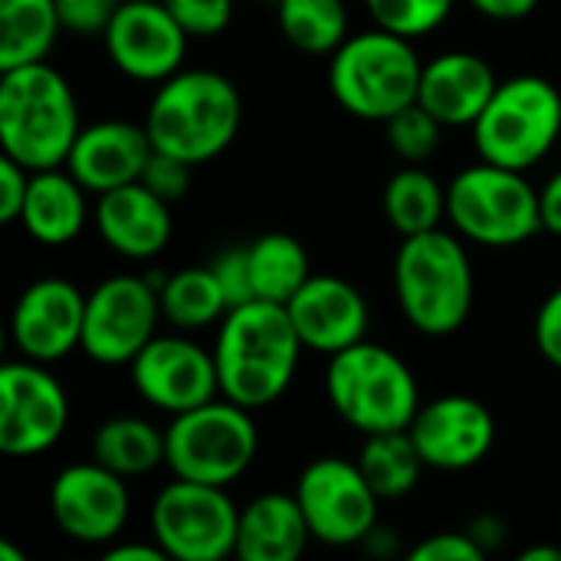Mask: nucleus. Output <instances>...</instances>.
Segmentation results:
<instances>
[{
    "label": "nucleus",
    "instance_id": "obj_39",
    "mask_svg": "<svg viewBox=\"0 0 561 561\" xmlns=\"http://www.w3.org/2000/svg\"><path fill=\"white\" fill-rule=\"evenodd\" d=\"M30 174L33 171H26L13 158L0 154V220L3 224H20L26 191H30Z\"/></svg>",
    "mask_w": 561,
    "mask_h": 561
},
{
    "label": "nucleus",
    "instance_id": "obj_44",
    "mask_svg": "<svg viewBox=\"0 0 561 561\" xmlns=\"http://www.w3.org/2000/svg\"><path fill=\"white\" fill-rule=\"evenodd\" d=\"M513 561H561V546H529L526 552H519Z\"/></svg>",
    "mask_w": 561,
    "mask_h": 561
},
{
    "label": "nucleus",
    "instance_id": "obj_40",
    "mask_svg": "<svg viewBox=\"0 0 561 561\" xmlns=\"http://www.w3.org/2000/svg\"><path fill=\"white\" fill-rule=\"evenodd\" d=\"M536 348L552 368L561 371V286L546 296L536 312Z\"/></svg>",
    "mask_w": 561,
    "mask_h": 561
},
{
    "label": "nucleus",
    "instance_id": "obj_43",
    "mask_svg": "<svg viewBox=\"0 0 561 561\" xmlns=\"http://www.w3.org/2000/svg\"><path fill=\"white\" fill-rule=\"evenodd\" d=\"M95 561H174L168 552H161L154 542H118L108 546Z\"/></svg>",
    "mask_w": 561,
    "mask_h": 561
},
{
    "label": "nucleus",
    "instance_id": "obj_46",
    "mask_svg": "<svg viewBox=\"0 0 561 561\" xmlns=\"http://www.w3.org/2000/svg\"><path fill=\"white\" fill-rule=\"evenodd\" d=\"M118 3H131V0H118Z\"/></svg>",
    "mask_w": 561,
    "mask_h": 561
},
{
    "label": "nucleus",
    "instance_id": "obj_19",
    "mask_svg": "<svg viewBox=\"0 0 561 561\" xmlns=\"http://www.w3.org/2000/svg\"><path fill=\"white\" fill-rule=\"evenodd\" d=\"M306 352L339 355L365 342L371 312L365 296L342 276H312L286 306Z\"/></svg>",
    "mask_w": 561,
    "mask_h": 561
},
{
    "label": "nucleus",
    "instance_id": "obj_24",
    "mask_svg": "<svg viewBox=\"0 0 561 561\" xmlns=\"http://www.w3.org/2000/svg\"><path fill=\"white\" fill-rule=\"evenodd\" d=\"M85 194L89 191L66 168L33 171L20 227L43 247H66L85 230L92 214Z\"/></svg>",
    "mask_w": 561,
    "mask_h": 561
},
{
    "label": "nucleus",
    "instance_id": "obj_20",
    "mask_svg": "<svg viewBox=\"0 0 561 561\" xmlns=\"http://www.w3.org/2000/svg\"><path fill=\"white\" fill-rule=\"evenodd\" d=\"M154 154V145L145 131V125L125 122V118H105L82 125L69 158L66 171L95 197L138 184L148 161Z\"/></svg>",
    "mask_w": 561,
    "mask_h": 561
},
{
    "label": "nucleus",
    "instance_id": "obj_32",
    "mask_svg": "<svg viewBox=\"0 0 561 561\" xmlns=\"http://www.w3.org/2000/svg\"><path fill=\"white\" fill-rule=\"evenodd\" d=\"M365 3L375 26L404 39H417L444 26L457 0H365Z\"/></svg>",
    "mask_w": 561,
    "mask_h": 561
},
{
    "label": "nucleus",
    "instance_id": "obj_21",
    "mask_svg": "<svg viewBox=\"0 0 561 561\" xmlns=\"http://www.w3.org/2000/svg\"><path fill=\"white\" fill-rule=\"evenodd\" d=\"M92 224L108 250L125 260H154L171 243V210L141 181L95 197Z\"/></svg>",
    "mask_w": 561,
    "mask_h": 561
},
{
    "label": "nucleus",
    "instance_id": "obj_14",
    "mask_svg": "<svg viewBox=\"0 0 561 561\" xmlns=\"http://www.w3.org/2000/svg\"><path fill=\"white\" fill-rule=\"evenodd\" d=\"M49 516L59 533L79 546H112L131 516L128 480L92 457L62 467L49 483Z\"/></svg>",
    "mask_w": 561,
    "mask_h": 561
},
{
    "label": "nucleus",
    "instance_id": "obj_6",
    "mask_svg": "<svg viewBox=\"0 0 561 561\" xmlns=\"http://www.w3.org/2000/svg\"><path fill=\"white\" fill-rule=\"evenodd\" d=\"M381 26L348 36L329 59V89L335 102L365 122H388L421 95L424 62L411 46Z\"/></svg>",
    "mask_w": 561,
    "mask_h": 561
},
{
    "label": "nucleus",
    "instance_id": "obj_26",
    "mask_svg": "<svg viewBox=\"0 0 561 561\" xmlns=\"http://www.w3.org/2000/svg\"><path fill=\"white\" fill-rule=\"evenodd\" d=\"M59 33L56 0H0V72L46 62Z\"/></svg>",
    "mask_w": 561,
    "mask_h": 561
},
{
    "label": "nucleus",
    "instance_id": "obj_31",
    "mask_svg": "<svg viewBox=\"0 0 561 561\" xmlns=\"http://www.w3.org/2000/svg\"><path fill=\"white\" fill-rule=\"evenodd\" d=\"M279 33L309 56H332L348 39L345 0H276Z\"/></svg>",
    "mask_w": 561,
    "mask_h": 561
},
{
    "label": "nucleus",
    "instance_id": "obj_11",
    "mask_svg": "<svg viewBox=\"0 0 561 561\" xmlns=\"http://www.w3.org/2000/svg\"><path fill=\"white\" fill-rule=\"evenodd\" d=\"M164 276H108L92 293H85V325L82 352L89 362L118 368L131 365L145 345L158 335L161 316V286Z\"/></svg>",
    "mask_w": 561,
    "mask_h": 561
},
{
    "label": "nucleus",
    "instance_id": "obj_34",
    "mask_svg": "<svg viewBox=\"0 0 561 561\" xmlns=\"http://www.w3.org/2000/svg\"><path fill=\"white\" fill-rule=\"evenodd\" d=\"M187 36H217L233 20V0H161Z\"/></svg>",
    "mask_w": 561,
    "mask_h": 561
},
{
    "label": "nucleus",
    "instance_id": "obj_36",
    "mask_svg": "<svg viewBox=\"0 0 561 561\" xmlns=\"http://www.w3.org/2000/svg\"><path fill=\"white\" fill-rule=\"evenodd\" d=\"M224 296H227V306L237 309V306H247V302H256V293H253V276H250V260H247V247H230L224 250L214 263H210Z\"/></svg>",
    "mask_w": 561,
    "mask_h": 561
},
{
    "label": "nucleus",
    "instance_id": "obj_16",
    "mask_svg": "<svg viewBox=\"0 0 561 561\" xmlns=\"http://www.w3.org/2000/svg\"><path fill=\"white\" fill-rule=\"evenodd\" d=\"M82 325L85 293L62 276H46L20 293L10 312V342L20 358L56 365L82 348Z\"/></svg>",
    "mask_w": 561,
    "mask_h": 561
},
{
    "label": "nucleus",
    "instance_id": "obj_41",
    "mask_svg": "<svg viewBox=\"0 0 561 561\" xmlns=\"http://www.w3.org/2000/svg\"><path fill=\"white\" fill-rule=\"evenodd\" d=\"M477 13L490 16V20H503V23H513V20H526L539 0H467Z\"/></svg>",
    "mask_w": 561,
    "mask_h": 561
},
{
    "label": "nucleus",
    "instance_id": "obj_25",
    "mask_svg": "<svg viewBox=\"0 0 561 561\" xmlns=\"http://www.w3.org/2000/svg\"><path fill=\"white\" fill-rule=\"evenodd\" d=\"M92 460L122 480H138L164 467V431L145 417H108L92 434Z\"/></svg>",
    "mask_w": 561,
    "mask_h": 561
},
{
    "label": "nucleus",
    "instance_id": "obj_3",
    "mask_svg": "<svg viewBox=\"0 0 561 561\" xmlns=\"http://www.w3.org/2000/svg\"><path fill=\"white\" fill-rule=\"evenodd\" d=\"M76 92L49 62H30L0 76V148L26 171L66 168L79 138Z\"/></svg>",
    "mask_w": 561,
    "mask_h": 561
},
{
    "label": "nucleus",
    "instance_id": "obj_38",
    "mask_svg": "<svg viewBox=\"0 0 561 561\" xmlns=\"http://www.w3.org/2000/svg\"><path fill=\"white\" fill-rule=\"evenodd\" d=\"M141 184L148 191H154L168 204L171 201H181L187 194V187H191V164H184V161H178L171 154L154 151L151 161H148V168H145V174H141Z\"/></svg>",
    "mask_w": 561,
    "mask_h": 561
},
{
    "label": "nucleus",
    "instance_id": "obj_2",
    "mask_svg": "<svg viewBox=\"0 0 561 561\" xmlns=\"http://www.w3.org/2000/svg\"><path fill=\"white\" fill-rule=\"evenodd\" d=\"M240 122L243 99L224 72L181 69L158 82L141 125L154 151L197 168L220 158L233 145Z\"/></svg>",
    "mask_w": 561,
    "mask_h": 561
},
{
    "label": "nucleus",
    "instance_id": "obj_48",
    "mask_svg": "<svg viewBox=\"0 0 561 561\" xmlns=\"http://www.w3.org/2000/svg\"><path fill=\"white\" fill-rule=\"evenodd\" d=\"M227 561H233V559H227Z\"/></svg>",
    "mask_w": 561,
    "mask_h": 561
},
{
    "label": "nucleus",
    "instance_id": "obj_10",
    "mask_svg": "<svg viewBox=\"0 0 561 561\" xmlns=\"http://www.w3.org/2000/svg\"><path fill=\"white\" fill-rule=\"evenodd\" d=\"M148 523L151 542L174 561H227L237 549L240 506L224 486L171 480L158 490Z\"/></svg>",
    "mask_w": 561,
    "mask_h": 561
},
{
    "label": "nucleus",
    "instance_id": "obj_5",
    "mask_svg": "<svg viewBox=\"0 0 561 561\" xmlns=\"http://www.w3.org/2000/svg\"><path fill=\"white\" fill-rule=\"evenodd\" d=\"M325 398L332 411L365 437L408 431L421 411V388L411 365L368 339L329 358Z\"/></svg>",
    "mask_w": 561,
    "mask_h": 561
},
{
    "label": "nucleus",
    "instance_id": "obj_45",
    "mask_svg": "<svg viewBox=\"0 0 561 561\" xmlns=\"http://www.w3.org/2000/svg\"><path fill=\"white\" fill-rule=\"evenodd\" d=\"M0 561H33L26 556V549H20L13 539H3L0 542Z\"/></svg>",
    "mask_w": 561,
    "mask_h": 561
},
{
    "label": "nucleus",
    "instance_id": "obj_9",
    "mask_svg": "<svg viewBox=\"0 0 561 561\" xmlns=\"http://www.w3.org/2000/svg\"><path fill=\"white\" fill-rule=\"evenodd\" d=\"M447 220L470 243L510 250L542 230L539 191L523 171L477 161L447 184Z\"/></svg>",
    "mask_w": 561,
    "mask_h": 561
},
{
    "label": "nucleus",
    "instance_id": "obj_22",
    "mask_svg": "<svg viewBox=\"0 0 561 561\" xmlns=\"http://www.w3.org/2000/svg\"><path fill=\"white\" fill-rule=\"evenodd\" d=\"M496 85L500 79L483 56L467 49H450L424 62L417 102L444 128H463L483 115Z\"/></svg>",
    "mask_w": 561,
    "mask_h": 561
},
{
    "label": "nucleus",
    "instance_id": "obj_17",
    "mask_svg": "<svg viewBox=\"0 0 561 561\" xmlns=\"http://www.w3.org/2000/svg\"><path fill=\"white\" fill-rule=\"evenodd\" d=\"M105 53L112 66L135 82H164L184 69L187 33L168 13L161 0L118 3L108 30Z\"/></svg>",
    "mask_w": 561,
    "mask_h": 561
},
{
    "label": "nucleus",
    "instance_id": "obj_28",
    "mask_svg": "<svg viewBox=\"0 0 561 561\" xmlns=\"http://www.w3.org/2000/svg\"><path fill=\"white\" fill-rule=\"evenodd\" d=\"M253 293L260 302L289 306V299L312 279L306 247L289 233H263L247 243Z\"/></svg>",
    "mask_w": 561,
    "mask_h": 561
},
{
    "label": "nucleus",
    "instance_id": "obj_15",
    "mask_svg": "<svg viewBox=\"0 0 561 561\" xmlns=\"http://www.w3.org/2000/svg\"><path fill=\"white\" fill-rule=\"evenodd\" d=\"M128 371L141 401L168 417L187 414L220 398L214 352L187 335H154L128 365Z\"/></svg>",
    "mask_w": 561,
    "mask_h": 561
},
{
    "label": "nucleus",
    "instance_id": "obj_23",
    "mask_svg": "<svg viewBox=\"0 0 561 561\" xmlns=\"http://www.w3.org/2000/svg\"><path fill=\"white\" fill-rule=\"evenodd\" d=\"M312 542L293 493H263L240 506L233 561H302Z\"/></svg>",
    "mask_w": 561,
    "mask_h": 561
},
{
    "label": "nucleus",
    "instance_id": "obj_47",
    "mask_svg": "<svg viewBox=\"0 0 561 561\" xmlns=\"http://www.w3.org/2000/svg\"><path fill=\"white\" fill-rule=\"evenodd\" d=\"M66 561H79V559H66Z\"/></svg>",
    "mask_w": 561,
    "mask_h": 561
},
{
    "label": "nucleus",
    "instance_id": "obj_13",
    "mask_svg": "<svg viewBox=\"0 0 561 561\" xmlns=\"http://www.w3.org/2000/svg\"><path fill=\"white\" fill-rule=\"evenodd\" d=\"M69 427V398L49 365L7 362L0 368V450L30 460L53 450Z\"/></svg>",
    "mask_w": 561,
    "mask_h": 561
},
{
    "label": "nucleus",
    "instance_id": "obj_12",
    "mask_svg": "<svg viewBox=\"0 0 561 561\" xmlns=\"http://www.w3.org/2000/svg\"><path fill=\"white\" fill-rule=\"evenodd\" d=\"M293 496L309 523L312 542L348 549V546H362L378 529L381 500L355 460H342V457L312 460L299 473Z\"/></svg>",
    "mask_w": 561,
    "mask_h": 561
},
{
    "label": "nucleus",
    "instance_id": "obj_30",
    "mask_svg": "<svg viewBox=\"0 0 561 561\" xmlns=\"http://www.w3.org/2000/svg\"><path fill=\"white\" fill-rule=\"evenodd\" d=\"M355 463L362 467L365 480L371 483V490L378 493L381 503L411 496L421 483V473L427 470L421 460V450L408 431L365 437Z\"/></svg>",
    "mask_w": 561,
    "mask_h": 561
},
{
    "label": "nucleus",
    "instance_id": "obj_7",
    "mask_svg": "<svg viewBox=\"0 0 561 561\" xmlns=\"http://www.w3.org/2000/svg\"><path fill=\"white\" fill-rule=\"evenodd\" d=\"M256 454L260 431L253 411L227 398L178 414L164 427V467L174 480L227 490L253 467Z\"/></svg>",
    "mask_w": 561,
    "mask_h": 561
},
{
    "label": "nucleus",
    "instance_id": "obj_4",
    "mask_svg": "<svg viewBox=\"0 0 561 561\" xmlns=\"http://www.w3.org/2000/svg\"><path fill=\"white\" fill-rule=\"evenodd\" d=\"M394 296L414 332H460L473 312V263L463 240L447 230L404 237L394 253Z\"/></svg>",
    "mask_w": 561,
    "mask_h": 561
},
{
    "label": "nucleus",
    "instance_id": "obj_37",
    "mask_svg": "<svg viewBox=\"0 0 561 561\" xmlns=\"http://www.w3.org/2000/svg\"><path fill=\"white\" fill-rule=\"evenodd\" d=\"M401 561H490L470 533H434L421 539Z\"/></svg>",
    "mask_w": 561,
    "mask_h": 561
},
{
    "label": "nucleus",
    "instance_id": "obj_35",
    "mask_svg": "<svg viewBox=\"0 0 561 561\" xmlns=\"http://www.w3.org/2000/svg\"><path fill=\"white\" fill-rule=\"evenodd\" d=\"M118 0H56L62 33L72 36H105Z\"/></svg>",
    "mask_w": 561,
    "mask_h": 561
},
{
    "label": "nucleus",
    "instance_id": "obj_27",
    "mask_svg": "<svg viewBox=\"0 0 561 561\" xmlns=\"http://www.w3.org/2000/svg\"><path fill=\"white\" fill-rule=\"evenodd\" d=\"M381 210L401 237L440 230V220L447 217V187L421 164H408L388 178Z\"/></svg>",
    "mask_w": 561,
    "mask_h": 561
},
{
    "label": "nucleus",
    "instance_id": "obj_42",
    "mask_svg": "<svg viewBox=\"0 0 561 561\" xmlns=\"http://www.w3.org/2000/svg\"><path fill=\"white\" fill-rule=\"evenodd\" d=\"M539 214H542V230L561 237V171H556L539 191Z\"/></svg>",
    "mask_w": 561,
    "mask_h": 561
},
{
    "label": "nucleus",
    "instance_id": "obj_1",
    "mask_svg": "<svg viewBox=\"0 0 561 561\" xmlns=\"http://www.w3.org/2000/svg\"><path fill=\"white\" fill-rule=\"evenodd\" d=\"M210 352L220 398L247 411H263L289 391L306 348L286 306L256 299L227 312Z\"/></svg>",
    "mask_w": 561,
    "mask_h": 561
},
{
    "label": "nucleus",
    "instance_id": "obj_18",
    "mask_svg": "<svg viewBox=\"0 0 561 561\" xmlns=\"http://www.w3.org/2000/svg\"><path fill=\"white\" fill-rule=\"evenodd\" d=\"M408 434L427 470L463 473L480 467L496 447V417L470 394H440L421 404Z\"/></svg>",
    "mask_w": 561,
    "mask_h": 561
},
{
    "label": "nucleus",
    "instance_id": "obj_8",
    "mask_svg": "<svg viewBox=\"0 0 561 561\" xmlns=\"http://www.w3.org/2000/svg\"><path fill=\"white\" fill-rule=\"evenodd\" d=\"M470 128L480 161L526 174L559 145L561 92L533 72L503 79Z\"/></svg>",
    "mask_w": 561,
    "mask_h": 561
},
{
    "label": "nucleus",
    "instance_id": "obj_33",
    "mask_svg": "<svg viewBox=\"0 0 561 561\" xmlns=\"http://www.w3.org/2000/svg\"><path fill=\"white\" fill-rule=\"evenodd\" d=\"M440 135H444V125L421 102H414L411 108L385 122V138L391 151L408 164H424L427 158H434V151L440 148Z\"/></svg>",
    "mask_w": 561,
    "mask_h": 561
},
{
    "label": "nucleus",
    "instance_id": "obj_29",
    "mask_svg": "<svg viewBox=\"0 0 561 561\" xmlns=\"http://www.w3.org/2000/svg\"><path fill=\"white\" fill-rule=\"evenodd\" d=\"M161 316L178 332H197L220 325L230 312L227 296L210 266H187L161 279Z\"/></svg>",
    "mask_w": 561,
    "mask_h": 561
}]
</instances>
